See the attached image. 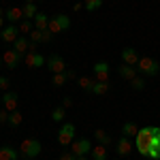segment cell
<instances>
[{
  "instance_id": "6da1fadb",
  "label": "cell",
  "mask_w": 160,
  "mask_h": 160,
  "mask_svg": "<svg viewBox=\"0 0 160 160\" xmlns=\"http://www.w3.org/2000/svg\"><path fill=\"white\" fill-rule=\"evenodd\" d=\"M149 139H152V126H143L139 128V132L135 137V145H137V152L148 158V149H149Z\"/></svg>"
},
{
  "instance_id": "7a4b0ae2",
  "label": "cell",
  "mask_w": 160,
  "mask_h": 160,
  "mask_svg": "<svg viewBox=\"0 0 160 160\" xmlns=\"http://www.w3.org/2000/svg\"><path fill=\"white\" fill-rule=\"evenodd\" d=\"M137 71L143 75V77H156L160 73V64L154 58L143 56V58H139V62H137Z\"/></svg>"
},
{
  "instance_id": "3957f363",
  "label": "cell",
  "mask_w": 160,
  "mask_h": 160,
  "mask_svg": "<svg viewBox=\"0 0 160 160\" xmlns=\"http://www.w3.org/2000/svg\"><path fill=\"white\" fill-rule=\"evenodd\" d=\"M41 141L38 139H34V137H28V139H24L22 141V145H19V154L24 156V158L28 160H32V158H37L38 154H41Z\"/></svg>"
},
{
  "instance_id": "277c9868",
  "label": "cell",
  "mask_w": 160,
  "mask_h": 160,
  "mask_svg": "<svg viewBox=\"0 0 160 160\" xmlns=\"http://www.w3.org/2000/svg\"><path fill=\"white\" fill-rule=\"evenodd\" d=\"M75 132H77L75 124L73 122H64L60 126V130H58V145H60V148H68V145L75 141Z\"/></svg>"
},
{
  "instance_id": "5b68a950",
  "label": "cell",
  "mask_w": 160,
  "mask_h": 160,
  "mask_svg": "<svg viewBox=\"0 0 160 160\" xmlns=\"http://www.w3.org/2000/svg\"><path fill=\"white\" fill-rule=\"evenodd\" d=\"M71 28V17L68 15H62V13H58V15H53V17H49V30L51 34H60V32H64V30H68Z\"/></svg>"
},
{
  "instance_id": "8992f818",
  "label": "cell",
  "mask_w": 160,
  "mask_h": 160,
  "mask_svg": "<svg viewBox=\"0 0 160 160\" xmlns=\"http://www.w3.org/2000/svg\"><path fill=\"white\" fill-rule=\"evenodd\" d=\"M149 160H160V128L152 126V139H149V149H148Z\"/></svg>"
},
{
  "instance_id": "52a82bcc",
  "label": "cell",
  "mask_w": 160,
  "mask_h": 160,
  "mask_svg": "<svg viewBox=\"0 0 160 160\" xmlns=\"http://www.w3.org/2000/svg\"><path fill=\"white\" fill-rule=\"evenodd\" d=\"M0 38H2V43L13 45V43L19 38V28H17V24H7L0 30Z\"/></svg>"
},
{
  "instance_id": "ba28073f",
  "label": "cell",
  "mask_w": 160,
  "mask_h": 160,
  "mask_svg": "<svg viewBox=\"0 0 160 160\" xmlns=\"http://www.w3.org/2000/svg\"><path fill=\"white\" fill-rule=\"evenodd\" d=\"M71 152L75 154V158H79V156H88V154L92 152V143H90V139H75L73 143H71Z\"/></svg>"
},
{
  "instance_id": "9c48e42d",
  "label": "cell",
  "mask_w": 160,
  "mask_h": 160,
  "mask_svg": "<svg viewBox=\"0 0 160 160\" xmlns=\"http://www.w3.org/2000/svg\"><path fill=\"white\" fill-rule=\"evenodd\" d=\"M24 64L28 68H38V66H45L47 64V58L43 53H38V51H28L24 56Z\"/></svg>"
},
{
  "instance_id": "30bf717a",
  "label": "cell",
  "mask_w": 160,
  "mask_h": 160,
  "mask_svg": "<svg viewBox=\"0 0 160 160\" xmlns=\"http://www.w3.org/2000/svg\"><path fill=\"white\" fill-rule=\"evenodd\" d=\"M0 102H2V107L9 111V113H13V111H17V107H19V96H17V92H4L2 94V98H0Z\"/></svg>"
},
{
  "instance_id": "8fae6325",
  "label": "cell",
  "mask_w": 160,
  "mask_h": 160,
  "mask_svg": "<svg viewBox=\"0 0 160 160\" xmlns=\"http://www.w3.org/2000/svg\"><path fill=\"white\" fill-rule=\"evenodd\" d=\"M22 60H24V58H22L15 49H7L4 53H2V64H4L7 68H17V66L22 64Z\"/></svg>"
},
{
  "instance_id": "7c38bea8",
  "label": "cell",
  "mask_w": 160,
  "mask_h": 160,
  "mask_svg": "<svg viewBox=\"0 0 160 160\" xmlns=\"http://www.w3.org/2000/svg\"><path fill=\"white\" fill-rule=\"evenodd\" d=\"M92 73H94V79L96 81H109V62L100 60L92 66Z\"/></svg>"
},
{
  "instance_id": "4fadbf2b",
  "label": "cell",
  "mask_w": 160,
  "mask_h": 160,
  "mask_svg": "<svg viewBox=\"0 0 160 160\" xmlns=\"http://www.w3.org/2000/svg\"><path fill=\"white\" fill-rule=\"evenodd\" d=\"M115 154L120 156V158H126V156H130L132 154V143H130V139L128 137H120L118 139V143H115Z\"/></svg>"
},
{
  "instance_id": "5bb4252c",
  "label": "cell",
  "mask_w": 160,
  "mask_h": 160,
  "mask_svg": "<svg viewBox=\"0 0 160 160\" xmlns=\"http://www.w3.org/2000/svg\"><path fill=\"white\" fill-rule=\"evenodd\" d=\"M47 68H49L51 73H64L66 71V64H64V58L62 56H58V53H53V56H49L47 58V64H45Z\"/></svg>"
},
{
  "instance_id": "9a60e30c",
  "label": "cell",
  "mask_w": 160,
  "mask_h": 160,
  "mask_svg": "<svg viewBox=\"0 0 160 160\" xmlns=\"http://www.w3.org/2000/svg\"><path fill=\"white\" fill-rule=\"evenodd\" d=\"M120 56H122V62L128 64V66H137V62H139V58H141V56L137 53L135 47H124Z\"/></svg>"
},
{
  "instance_id": "2e32d148",
  "label": "cell",
  "mask_w": 160,
  "mask_h": 160,
  "mask_svg": "<svg viewBox=\"0 0 160 160\" xmlns=\"http://www.w3.org/2000/svg\"><path fill=\"white\" fill-rule=\"evenodd\" d=\"M4 19H7L9 24H19L22 19H26L22 7H11V9H7V11H4Z\"/></svg>"
},
{
  "instance_id": "e0dca14e",
  "label": "cell",
  "mask_w": 160,
  "mask_h": 160,
  "mask_svg": "<svg viewBox=\"0 0 160 160\" xmlns=\"http://www.w3.org/2000/svg\"><path fill=\"white\" fill-rule=\"evenodd\" d=\"M118 73H120V77L122 79H126V81H132L137 75H139V71H137V66H128V64H120V68H118Z\"/></svg>"
},
{
  "instance_id": "ac0fdd59",
  "label": "cell",
  "mask_w": 160,
  "mask_h": 160,
  "mask_svg": "<svg viewBox=\"0 0 160 160\" xmlns=\"http://www.w3.org/2000/svg\"><path fill=\"white\" fill-rule=\"evenodd\" d=\"M30 45H32V43H30V38H26V37H19L17 41H15V43H13V49H15L17 53H19V56H22V58H24L26 53L30 51Z\"/></svg>"
},
{
  "instance_id": "d6986e66",
  "label": "cell",
  "mask_w": 160,
  "mask_h": 160,
  "mask_svg": "<svg viewBox=\"0 0 160 160\" xmlns=\"http://www.w3.org/2000/svg\"><path fill=\"white\" fill-rule=\"evenodd\" d=\"M0 160H19V152L11 145H2L0 148Z\"/></svg>"
},
{
  "instance_id": "ffe728a7",
  "label": "cell",
  "mask_w": 160,
  "mask_h": 160,
  "mask_svg": "<svg viewBox=\"0 0 160 160\" xmlns=\"http://www.w3.org/2000/svg\"><path fill=\"white\" fill-rule=\"evenodd\" d=\"M94 139H96V143H98V145H105V148H111V143H113L111 135H107V132H105L102 128L94 130Z\"/></svg>"
},
{
  "instance_id": "44dd1931",
  "label": "cell",
  "mask_w": 160,
  "mask_h": 160,
  "mask_svg": "<svg viewBox=\"0 0 160 160\" xmlns=\"http://www.w3.org/2000/svg\"><path fill=\"white\" fill-rule=\"evenodd\" d=\"M90 154H92V160H109V148L105 145H94Z\"/></svg>"
},
{
  "instance_id": "7402d4cb",
  "label": "cell",
  "mask_w": 160,
  "mask_h": 160,
  "mask_svg": "<svg viewBox=\"0 0 160 160\" xmlns=\"http://www.w3.org/2000/svg\"><path fill=\"white\" fill-rule=\"evenodd\" d=\"M47 28H49V17L43 11H38L34 15V30H47Z\"/></svg>"
},
{
  "instance_id": "603a6c76",
  "label": "cell",
  "mask_w": 160,
  "mask_h": 160,
  "mask_svg": "<svg viewBox=\"0 0 160 160\" xmlns=\"http://www.w3.org/2000/svg\"><path fill=\"white\" fill-rule=\"evenodd\" d=\"M109 90H111V83H109V81H94L92 94H94V96H105Z\"/></svg>"
},
{
  "instance_id": "cb8c5ba5",
  "label": "cell",
  "mask_w": 160,
  "mask_h": 160,
  "mask_svg": "<svg viewBox=\"0 0 160 160\" xmlns=\"http://www.w3.org/2000/svg\"><path fill=\"white\" fill-rule=\"evenodd\" d=\"M22 11H24V17H26V19H32V17L38 13V7H37V2H24Z\"/></svg>"
},
{
  "instance_id": "d4e9b609",
  "label": "cell",
  "mask_w": 160,
  "mask_h": 160,
  "mask_svg": "<svg viewBox=\"0 0 160 160\" xmlns=\"http://www.w3.org/2000/svg\"><path fill=\"white\" fill-rule=\"evenodd\" d=\"M137 132H139V126H137L135 122H124V126H122V135L124 137H137Z\"/></svg>"
},
{
  "instance_id": "484cf974",
  "label": "cell",
  "mask_w": 160,
  "mask_h": 160,
  "mask_svg": "<svg viewBox=\"0 0 160 160\" xmlns=\"http://www.w3.org/2000/svg\"><path fill=\"white\" fill-rule=\"evenodd\" d=\"M17 28H19V34H30L32 30H34V22H30V19H22L19 24H17Z\"/></svg>"
},
{
  "instance_id": "4316f807",
  "label": "cell",
  "mask_w": 160,
  "mask_h": 160,
  "mask_svg": "<svg viewBox=\"0 0 160 160\" xmlns=\"http://www.w3.org/2000/svg\"><path fill=\"white\" fill-rule=\"evenodd\" d=\"M77 83H79V88H81L83 92H88V94H92V88H94V81H92L90 77H79V79H77Z\"/></svg>"
},
{
  "instance_id": "83f0119b",
  "label": "cell",
  "mask_w": 160,
  "mask_h": 160,
  "mask_svg": "<svg viewBox=\"0 0 160 160\" xmlns=\"http://www.w3.org/2000/svg\"><path fill=\"white\" fill-rule=\"evenodd\" d=\"M100 7H102V0H83V9H86L88 13L98 11Z\"/></svg>"
},
{
  "instance_id": "f1b7e54d",
  "label": "cell",
  "mask_w": 160,
  "mask_h": 160,
  "mask_svg": "<svg viewBox=\"0 0 160 160\" xmlns=\"http://www.w3.org/2000/svg\"><path fill=\"white\" fill-rule=\"evenodd\" d=\"M22 122H24V113H22L19 109L9 113V126H19Z\"/></svg>"
},
{
  "instance_id": "f546056e",
  "label": "cell",
  "mask_w": 160,
  "mask_h": 160,
  "mask_svg": "<svg viewBox=\"0 0 160 160\" xmlns=\"http://www.w3.org/2000/svg\"><path fill=\"white\" fill-rule=\"evenodd\" d=\"M64 118H66V109H64L62 105L51 111V120H53V122H64Z\"/></svg>"
},
{
  "instance_id": "4dcf8cb0",
  "label": "cell",
  "mask_w": 160,
  "mask_h": 160,
  "mask_svg": "<svg viewBox=\"0 0 160 160\" xmlns=\"http://www.w3.org/2000/svg\"><path fill=\"white\" fill-rule=\"evenodd\" d=\"M130 86H132V90H137V92L145 90V79H143V75H137L135 79L130 81Z\"/></svg>"
},
{
  "instance_id": "1f68e13d",
  "label": "cell",
  "mask_w": 160,
  "mask_h": 160,
  "mask_svg": "<svg viewBox=\"0 0 160 160\" xmlns=\"http://www.w3.org/2000/svg\"><path fill=\"white\" fill-rule=\"evenodd\" d=\"M66 81H68L66 73H56V75H53V79H51V83H53L56 88H62L64 83H66Z\"/></svg>"
},
{
  "instance_id": "d6a6232c",
  "label": "cell",
  "mask_w": 160,
  "mask_h": 160,
  "mask_svg": "<svg viewBox=\"0 0 160 160\" xmlns=\"http://www.w3.org/2000/svg\"><path fill=\"white\" fill-rule=\"evenodd\" d=\"M9 88H11V81L7 77H0V92H9Z\"/></svg>"
},
{
  "instance_id": "836d02e7",
  "label": "cell",
  "mask_w": 160,
  "mask_h": 160,
  "mask_svg": "<svg viewBox=\"0 0 160 160\" xmlns=\"http://www.w3.org/2000/svg\"><path fill=\"white\" fill-rule=\"evenodd\" d=\"M41 34H43V30H32L30 32V41L32 43H41Z\"/></svg>"
},
{
  "instance_id": "e575fe53",
  "label": "cell",
  "mask_w": 160,
  "mask_h": 160,
  "mask_svg": "<svg viewBox=\"0 0 160 160\" xmlns=\"http://www.w3.org/2000/svg\"><path fill=\"white\" fill-rule=\"evenodd\" d=\"M51 37H53V34H51L49 30H43V34H41V43H51Z\"/></svg>"
},
{
  "instance_id": "d590c367",
  "label": "cell",
  "mask_w": 160,
  "mask_h": 160,
  "mask_svg": "<svg viewBox=\"0 0 160 160\" xmlns=\"http://www.w3.org/2000/svg\"><path fill=\"white\" fill-rule=\"evenodd\" d=\"M0 124H9V111L0 109Z\"/></svg>"
},
{
  "instance_id": "8d00e7d4",
  "label": "cell",
  "mask_w": 160,
  "mask_h": 160,
  "mask_svg": "<svg viewBox=\"0 0 160 160\" xmlns=\"http://www.w3.org/2000/svg\"><path fill=\"white\" fill-rule=\"evenodd\" d=\"M58 160H75V154H73V152H62Z\"/></svg>"
},
{
  "instance_id": "74e56055",
  "label": "cell",
  "mask_w": 160,
  "mask_h": 160,
  "mask_svg": "<svg viewBox=\"0 0 160 160\" xmlns=\"http://www.w3.org/2000/svg\"><path fill=\"white\" fill-rule=\"evenodd\" d=\"M71 105H73V98H71V96H64V98H62V107H64V109H68Z\"/></svg>"
},
{
  "instance_id": "f35d334b",
  "label": "cell",
  "mask_w": 160,
  "mask_h": 160,
  "mask_svg": "<svg viewBox=\"0 0 160 160\" xmlns=\"http://www.w3.org/2000/svg\"><path fill=\"white\" fill-rule=\"evenodd\" d=\"M64 73H66L68 79H77V73H75V71H64Z\"/></svg>"
},
{
  "instance_id": "ab89813d",
  "label": "cell",
  "mask_w": 160,
  "mask_h": 160,
  "mask_svg": "<svg viewBox=\"0 0 160 160\" xmlns=\"http://www.w3.org/2000/svg\"><path fill=\"white\" fill-rule=\"evenodd\" d=\"M81 9H83V2H75L73 11H81Z\"/></svg>"
},
{
  "instance_id": "60d3db41",
  "label": "cell",
  "mask_w": 160,
  "mask_h": 160,
  "mask_svg": "<svg viewBox=\"0 0 160 160\" xmlns=\"http://www.w3.org/2000/svg\"><path fill=\"white\" fill-rule=\"evenodd\" d=\"M4 22H7V19H4V17H0V30H2V28L7 26V24H4Z\"/></svg>"
},
{
  "instance_id": "b9f144b4",
  "label": "cell",
  "mask_w": 160,
  "mask_h": 160,
  "mask_svg": "<svg viewBox=\"0 0 160 160\" xmlns=\"http://www.w3.org/2000/svg\"><path fill=\"white\" fill-rule=\"evenodd\" d=\"M75 160H88V156H79V158H75Z\"/></svg>"
},
{
  "instance_id": "7bdbcfd3",
  "label": "cell",
  "mask_w": 160,
  "mask_h": 160,
  "mask_svg": "<svg viewBox=\"0 0 160 160\" xmlns=\"http://www.w3.org/2000/svg\"><path fill=\"white\" fill-rule=\"evenodd\" d=\"M0 17H4V9H0Z\"/></svg>"
},
{
  "instance_id": "ee69618b",
  "label": "cell",
  "mask_w": 160,
  "mask_h": 160,
  "mask_svg": "<svg viewBox=\"0 0 160 160\" xmlns=\"http://www.w3.org/2000/svg\"><path fill=\"white\" fill-rule=\"evenodd\" d=\"M24 2H38V0H24Z\"/></svg>"
},
{
  "instance_id": "f6af8a7d",
  "label": "cell",
  "mask_w": 160,
  "mask_h": 160,
  "mask_svg": "<svg viewBox=\"0 0 160 160\" xmlns=\"http://www.w3.org/2000/svg\"><path fill=\"white\" fill-rule=\"evenodd\" d=\"M0 68H2V56H0Z\"/></svg>"
},
{
  "instance_id": "bcb514c9",
  "label": "cell",
  "mask_w": 160,
  "mask_h": 160,
  "mask_svg": "<svg viewBox=\"0 0 160 160\" xmlns=\"http://www.w3.org/2000/svg\"><path fill=\"white\" fill-rule=\"evenodd\" d=\"M0 98H2V96H0Z\"/></svg>"
}]
</instances>
